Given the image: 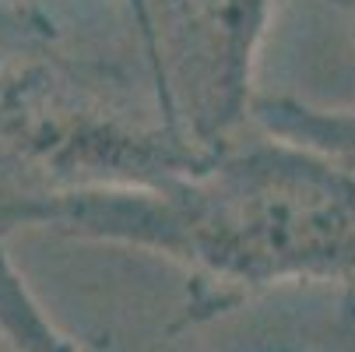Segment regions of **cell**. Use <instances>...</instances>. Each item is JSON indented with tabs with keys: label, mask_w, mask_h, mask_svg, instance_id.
<instances>
[{
	"label": "cell",
	"mask_w": 355,
	"mask_h": 352,
	"mask_svg": "<svg viewBox=\"0 0 355 352\" xmlns=\"http://www.w3.org/2000/svg\"><path fill=\"white\" fill-rule=\"evenodd\" d=\"M334 4H338V8H345V11L355 18V0H334Z\"/></svg>",
	"instance_id": "4"
},
{
	"label": "cell",
	"mask_w": 355,
	"mask_h": 352,
	"mask_svg": "<svg viewBox=\"0 0 355 352\" xmlns=\"http://www.w3.org/2000/svg\"><path fill=\"white\" fill-rule=\"evenodd\" d=\"M137 11L169 120L180 95L183 134L208 152L225 144L250 103L253 53L271 0H137Z\"/></svg>",
	"instance_id": "2"
},
{
	"label": "cell",
	"mask_w": 355,
	"mask_h": 352,
	"mask_svg": "<svg viewBox=\"0 0 355 352\" xmlns=\"http://www.w3.org/2000/svg\"><path fill=\"white\" fill-rule=\"evenodd\" d=\"M302 352H355V292H341L338 314L306 342Z\"/></svg>",
	"instance_id": "3"
},
{
	"label": "cell",
	"mask_w": 355,
	"mask_h": 352,
	"mask_svg": "<svg viewBox=\"0 0 355 352\" xmlns=\"http://www.w3.org/2000/svg\"><path fill=\"white\" fill-rule=\"evenodd\" d=\"M144 246L187 271L183 321L218 317L282 282L355 292V176L282 137L218 144L190 173L148 190H74L0 208V233Z\"/></svg>",
	"instance_id": "1"
}]
</instances>
